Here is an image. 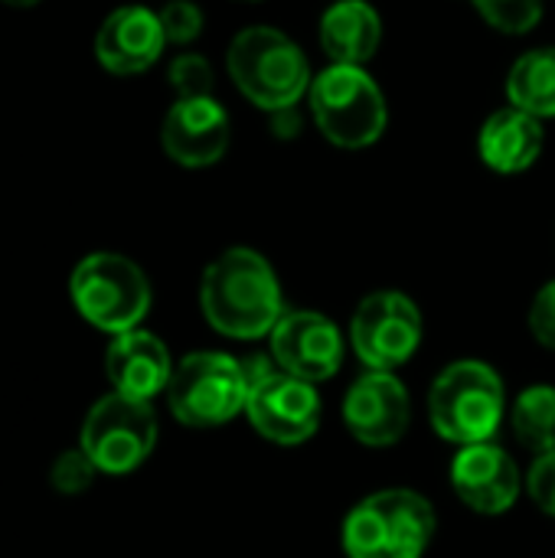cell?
Here are the masks:
<instances>
[{
    "instance_id": "6da1fadb",
    "label": "cell",
    "mask_w": 555,
    "mask_h": 558,
    "mask_svg": "<svg viewBox=\"0 0 555 558\" xmlns=\"http://www.w3.org/2000/svg\"><path fill=\"white\" fill-rule=\"evenodd\" d=\"M200 307L213 330L232 340L272 337L285 317L275 268L255 248L236 245L209 262L200 281Z\"/></svg>"
},
{
    "instance_id": "7a4b0ae2",
    "label": "cell",
    "mask_w": 555,
    "mask_h": 558,
    "mask_svg": "<svg viewBox=\"0 0 555 558\" xmlns=\"http://www.w3.org/2000/svg\"><path fill=\"white\" fill-rule=\"evenodd\" d=\"M236 88L262 111L294 108L311 92V62L304 49L275 26H249L236 33L226 52Z\"/></svg>"
},
{
    "instance_id": "3957f363",
    "label": "cell",
    "mask_w": 555,
    "mask_h": 558,
    "mask_svg": "<svg viewBox=\"0 0 555 558\" xmlns=\"http://www.w3.org/2000/svg\"><path fill=\"white\" fill-rule=\"evenodd\" d=\"M435 536V510L415 490H379L343 520L350 558H422Z\"/></svg>"
},
{
    "instance_id": "277c9868",
    "label": "cell",
    "mask_w": 555,
    "mask_h": 558,
    "mask_svg": "<svg viewBox=\"0 0 555 558\" xmlns=\"http://www.w3.org/2000/svg\"><path fill=\"white\" fill-rule=\"evenodd\" d=\"M507 396L500 376L478 360H461L442 369L429 392V418L438 438L451 445L491 441L504 422Z\"/></svg>"
},
{
    "instance_id": "5b68a950",
    "label": "cell",
    "mask_w": 555,
    "mask_h": 558,
    "mask_svg": "<svg viewBox=\"0 0 555 558\" xmlns=\"http://www.w3.org/2000/svg\"><path fill=\"white\" fill-rule=\"evenodd\" d=\"M307 101L321 134L343 150L376 144L389 121L386 95L363 65L330 62L321 75H314Z\"/></svg>"
},
{
    "instance_id": "8992f818",
    "label": "cell",
    "mask_w": 555,
    "mask_h": 558,
    "mask_svg": "<svg viewBox=\"0 0 555 558\" xmlns=\"http://www.w3.org/2000/svg\"><path fill=\"white\" fill-rule=\"evenodd\" d=\"M69 294L75 311L105 333H128L150 311V284L147 275L124 255L95 252L85 255L69 281Z\"/></svg>"
},
{
    "instance_id": "52a82bcc",
    "label": "cell",
    "mask_w": 555,
    "mask_h": 558,
    "mask_svg": "<svg viewBox=\"0 0 555 558\" xmlns=\"http://www.w3.org/2000/svg\"><path fill=\"white\" fill-rule=\"evenodd\" d=\"M249 383L242 360L229 353H190L173 366L167 405L186 428H216L245 412Z\"/></svg>"
},
{
    "instance_id": "ba28073f",
    "label": "cell",
    "mask_w": 555,
    "mask_h": 558,
    "mask_svg": "<svg viewBox=\"0 0 555 558\" xmlns=\"http://www.w3.org/2000/svg\"><path fill=\"white\" fill-rule=\"evenodd\" d=\"M157 445V415L150 402H137L118 392L98 399L85 422L79 448L95 461L101 474H131Z\"/></svg>"
},
{
    "instance_id": "9c48e42d",
    "label": "cell",
    "mask_w": 555,
    "mask_h": 558,
    "mask_svg": "<svg viewBox=\"0 0 555 558\" xmlns=\"http://www.w3.org/2000/svg\"><path fill=\"white\" fill-rule=\"evenodd\" d=\"M422 311L402 291H376L350 320V343L366 369L396 373L422 343Z\"/></svg>"
},
{
    "instance_id": "30bf717a",
    "label": "cell",
    "mask_w": 555,
    "mask_h": 558,
    "mask_svg": "<svg viewBox=\"0 0 555 558\" xmlns=\"http://www.w3.org/2000/svg\"><path fill=\"white\" fill-rule=\"evenodd\" d=\"M245 415L262 438L275 445H301L314 438L321 425V396L314 383L275 369L249 389Z\"/></svg>"
},
{
    "instance_id": "8fae6325",
    "label": "cell",
    "mask_w": 555,
    "mask_h": 558,
    "mask_svg": "<svg viewBox=\"0 0 555 558\" xmlns=\"http://www.w3.org/2000/svg\"><path fill=\"white\" fill-rule=\"evenodd\" d=\"M272 360L298 379L324 383L337 376L343 363V337L337 324L317 311H285L272 330Z\"/></svg>"
},
{
    "instance_id": "7c38bea8",
    "label": "cell",
    "mask_w": 555,
    "mask_h": 558,
    "mask_svg": "<svg viewBox=\"0 0 555 558\" xmlns=\"http://www.w3.org/2000/svg\"><path fill=\"white\" fill-rule=\"evenodd\" d=\"M343 422L350 435L370 448L396 445L412 422V402L396 373L366 369L343 399Z\"/></svg>"
},
{
    "instance_id": "4fadbf2b",
    "label": "cell",
    "mask_w": 555,
    "mask_h": 558,
    "mask_svg": "<svg viewBox=\"0 0 555 558\" xmlns=\"http://www.w3.org/2000/svg\"><path fill=\"white\" fill-rule=\"evenodd\" d=\"M451 487L461 497L464 507L484 517H500L507 513L520 490L523 477L517 461L494 441L468 445L455 454L451 461Z\"/></svg>"
},
{
    "instance_id": "5bb4252c",
    "label": "cell",
    "mask_w": 555,
    "mask_h": 558,
    "mask_svg": "<svg viewBox=\"0 0 555 558\" xmlns=\"http://www.w3.org/2000/svg\"><path fill=\"white\" fill-rule=\"evenodd\" d=\"M232 141V124L226 108L206 98H177L160 124V144L170 160L180 167H209L216 163Z\"/></svg>"
},
{
    "instance_id": "9a60e30c",
    "label": "cell",
    "mask_w": 555,
    "mask_h": 558,
    "mask_svg": "<svg viewBox=\"0 0 555 558\" xmlns=\"http://www.w3.org/2000/svg\"><path fill=\"white\" fill-rule=\"evenodd\" d=\"M167 46L160 13L147 7H118L105 16L95 36L98 62L114 75H137L150 69Z\"/></svg>"
},
{
    "instance_id": "2e32d148",
    "label": "cell",
    "mask_w": 555,
    "mask_h": 558,
    "mask_svg": "<svg viewBox=\"0 0 555 558\" xmlns=\"http://www.w3.org/2000/svg\"><path fill=\"white\" fill-rule=\"evenodd\" d=\"M105 373L111 383V392L150 402L154 396L167 392L173 363L160 337L147 330H128L118 333L105 353Z\"/></svg>"
},
{
    "instance_id": "e0dca14e",
    "label": "cell",
    "mask_w": 555,
    "mask_h": 558,
    "mask_svg": "<svg viewBox=\"0 0 555 558\" xmlns=\"http://www.w3.org/2000/svg\"><path fill=\"white\" fill-rule=\"evenodd\" d=\"M543 141H546V134H543L540 118L510 105V108L494 111L484 121V128L478 134V150L491 170L523 173L543 154Z\"/></svg>"
},
{
    "instance_id": "ac0fdd59",
    "label": "cell",
    "mask_w": 555,
    "mask_h": 558,
    "mask_svg": "<svg viewBox=\"0 0 555 558\" xmlns=\"http://www.w3.org/2000/svg\"><path fill=\"white\" fill-rule=\"evenodd\" d=\"M383 43V20L366 0H337L321 16V46L334 65H366Z\"/></svg>"
},
{
    "instance_id": "d6986e66",
    "label": "cell",
    "mask_w": 555,
    "mask_h": 558,
    "mask_svg": "<svg viewBox=\"0 0 555 558\" xmlns=\"http://www.w3.org/2000/svg\"><path fill=\"white\" fill-rule=\"evenodd\" d=\"M507 95L514 108L533 118H555V46L530 49L514 62Z\"/></svg>"
},
{
    "instance_id": "ffe728a7",
    "label": "cell",
    "mask_w": 555,
    "mask_h": 558,
    "mask_svg": "<svg viewBox=\"0 0 555 558\" xmlns=\"http://www.w3.org/2000/svg\"><path fill=\"white\" fill-rule=\"evenodd\" d=\"M514 435L523 448H530L536 458L555 451V389L553 386H530L517 396L514 412Z\"/></svg>"
},
{
    "instance_id": "44dd1931",
    "label": "cell",
    "mask_w": 555,
    "mask_h": 558,
    "mask_svg": "<svg viewBox=\"0 0 555 558\" xmlns=\"http://www.w3.org/2000/svg\"><path fill=\"white\" fill-rule=\"evenodd\" d=\"M478 13L500 33H530L543 16V0H474Z\"/></svg>"
},
{
    "instance_id": "7402d4cb",
    "label": "cell",
    "mask_w": 555,
    "mask_h": 558,
    "mask_svg": "<svg viewBox=\"0 0 555 558\" xmlns=\"http://www.w3.org/2000/svg\"><path fill=\"white\" fill-rule=\"evenodd\" d=\"M95 474H98V468H95V461H92L82 448L62 451V454L52 461V468H49L52 487H56L59 494H69V497L88 490L92 481H95Z\"/></svg>"
},
{
    "instance_id": "603a6c76",
    "label": "cell",
    "mask_w": 555,
    "mask_h": 558,
    "mask_svg": "<svg viewBox=\"0 0 555 558\" xmlns=\"http://www.w3.org/2000/svg\"><path fill=\"white\" fill-rule=\"evenodd\" d=\"M213 69L203 56L183 52L170 62V85L177 88L180 98H206L213 95Z\"/></svg>"
},
{
    "instance_id": "cb8c5ba5",
    "label": "cell",
    "mask_w": 555,
    "mask_h": 558,
    "mask_svg": "<svg viewBox=\"0 0 555 558\" xmlns=\"http://www.w3.org/2000/svg\"><path fill=\"white\" fill-rule=\"evenodd\" d=\"M160 26H164L167 43L186 46L203 33V10L193 0H170L160 10Z\"/></svg>"
},
{
    "instance_id": "d4e9b609",
    "label": "cell",
    "mask_w": 555,
    "mask_h": 558,
    "mask_svg": "<svg viewBox=\"0 0 555 558\" xmlns=\"http://www.w3.org/2000/svg\"><path fill=\"white\" fill-rule=\"evenodd\" d=\"M527 490H530L533 504H536L543 513L555 517V451L540 454V458L533 461V468H530V474H527Z\"/></svg>"
},
{
    "instance_id": "484cf974",
    "label": "cell",
    "mask_w": 555,
    "mask_h": 558,
    "mask_svg": "<svg viewBox=\"0 0 555 558\" xmlns=\"http://www.w3.org/2000/svg\"><path fill=\"white\" fill-rule=\"evenodd\" d=\"M530 330L533 337L555 350V281H550L536 298H533V307H530Z\"/></svg>"
},
{
    "instance_id": "4316f807",
    "label": "cell",
    "mask_w": 555,
    "mask_h": 558,
    "mask_svg": "<svg viewBox=\"0 0 555 558\" xmlns=\"http://www.w3.org/2000/svg\"><path fill=\"white\" fill-rule=\"evenodd\" d=\"M3 3H10V7H33V3H39V0H3Z\"/></svg>"
}]
</instances>
